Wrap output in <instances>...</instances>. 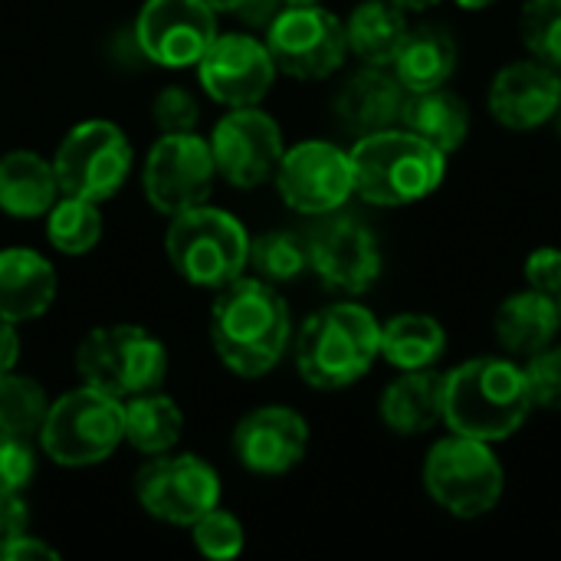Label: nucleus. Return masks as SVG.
Returning a JSON list of instances; mask_svg holds the SVG:
<instances>
[{
	"label": "nucleus",
	"mask_w": 561,
	"mask_h": 561,
	"mask_svg": "<svg viewBox=\"0 0 561 561\" xmlns=\"http://www.w3.org/2000/svg\"><path fill=\"white\" fill-rule=\"evenodd\" d=\"M46 237L66 256H82L102 240V214L95 201L59 194L46 210Z\"/></svg>",
	"instance_id": "obj_30"
},
{
	"label": "nucleus",
	"mask_w": 561,
	"mask_h": 561,
	"mask_svg": "<svg viewBox=\"0 0 561 561\" xmlns=\"http://www.w3.org/2000/svg\"><path fill=\"white\" fill-rule=\"evenodd\" d=\"M263 43L276 62V72L306 82L339 72L348 56L345 23L319 3L283 7L266 26Z\"/></svg>",
	"instance_id": "obj_10"
},
{
	"label": "nucleus",
	"mask_w": 561,
	"mask_h": 561,
	"mask_svg": "<svg viewBox=\"0 0 561 561\" xmlns=\"http://www.w3.org/2000/svg\"><path fill=\"white\" fill-rule=\"evenodd\" d=\"M273 178H276L279 197L296 214H306V217L335 214L355 194L348 151L319 138L299 141L289 151H283Z\"/></svg>",
	"instance_id": "obj_13"
},
{
	"label": "nucleus",
	"mask_w": 561,
	"mask_h": 561,
	"mask_svg": "<svg viewBox=\"0 0 561 561\" xmlns=\"http://www.w3.org/2000/svg\"><path fill=\"white\" fill-rule=\"evenodd\" d=\"M401 125L431 141L434 148H440L444 154H454L457 148H463L470 135V105L447 85L408 92Z\"/></svg>",
	"instance_id": "obj_25"
},
{
	"label": "nucleus",
	"mask_w": 561,
	"mask_h": 561,
	"mask_svg": "<svg viewBox=\"0 0 561 561\" xmlns=\"http://www.w3.org/2000/svg\"><path fill=\"white\" fill-rule=\"evenodd\" d=\"M46 411H49L46 391L33 378L13 375V371L0 378V431L3 434L23 437V440L39 437Z\"/></svg>",
	"instance_id": "obj_32"
},
{
	"label": "nucleus",
	"mask_w": 561,
	"mask_h": 561,
	"mask_svg": "<svg viewBox=\"0 0 561 561\" xmlns=\"http://www.w3.org/2000/svg\"><path fill=\"white\" fill-rule=\"evenodd\" d=\"M447 352V332L434 316L401 312L381 325V358L401 371L434 368Z\"/></svg>",
	"instance_id": "obj_28"
},
{
	"label": "nucleus",
	"mask_w": 561,
	"mask_h": 561,
	"mask_svg": "<svg viewBox=\"0 0 561 561\" xmlns=\"http://www.w3.org/2000/svg\"><path fill=\"white\" fill-rule=\"evenodd\" d=\"M164 247L178 276L204 289H220L233 283L237 276H243L250 260L247 227L233 214L210 204L174 214Z\"/></svg>",
	"instance_id": "obj_5"
},
{
	"label": "nucleus",
	"mask_w": 561,
	"mask_h": 561,
	"mask_svg": "<svg viewBox=\"0 0 561 561\" xmlns=\"http://www.w3.org/2000/svg\"><path fill=\"white\" fill-rule=\"evenodd\" d=\"M76 371L85 385L128 401L141 391L161 388L168 352L164 342L141 325H102L79 342Z\"/></svg>",
	"instance_id": "obj_8"
},
{
	"label": "nucleus",
	"mask_w": 561,
	"mask_h": 561,
	"mask_svg": "<svg viewBox=\"0 0 561 561\" xmlns=\"http://www.w3.org/2000/svg\"><path fill=\"white\" fill-rule=\"evenodd\" d=\"M561 329L559 299L526 289L496 309V339L510 358H533L536 352L549 348Z\"/></svg>",
	"instance_id": "obj_23"
},
{
	"label": "nucleus",
	"mask_w": 561,
	"mask_h": 561,
	"mask_svg": "<svg viewBox=\"0 0 561 561\" xmlns=\"http://www.w3.org/2000/svg\"><path fill=\"white\" fill-rule=\"evenodd\" d=\"M56 302V270L26 247L0 250V319L20 325L39 319Z\"/></svg>",
	"instance_id": "obj_21"
},
{
	"label": "nucleus",
	"mask_w": 561,
	"mask_h": 561,
	"mask_svg": "<svg viewBox=\"0 0 561 561\" xmlns=\"http://www.w3.org/2000/svg\"><path fill=\"white\" fill-rule=\"evenodd\" d=\"M204 3L217 13H237L243 7V0H204Z\"/></svg>",
	"instance_id": "obj_44"
},
{
	"label": "nucleus",
	"mask_w": 561,
	"mask_h": 561,
	"mask_svg": "<svg viewBox=\"0 0 561 561\" xmlns=\"http://www.w3.org/2000/svg\"><path fill=\"white\" fill-rule=\"evenodd\" d=\"M0 559L7 561H56L59 559V552L53 549V546H46L43 539H36V536H30V533H23V536H16L3 552H0Z\"/></svg>",
	"instance_id": "obj_40"
},
{
	"label": "nucleus",
	"mask_w": 561,
	"mask_h": 561,
	"mask_svg": "<svg viewBox=\"0 0 561 561\" xmlns=\"http://www.w3.org/2000/svg\"><path fill=\"white\" fill-rule=\"evenodd\" d=\"M26 526H30L26 503H23L20 496L0 493V552H3L16 536H23Z\"/></svg>",
	"instance_id": "obj_39"
},
{
	"label": "nucleus",
	"mask_w": 561,
	"mask_h": 561,
	"mask_svg": "<svg viewBox=\"0 0 561 561\" xmlns=\"http://www.w3.org/2000/svg\"><path fill=\"white\" fill-rule=\"evenodd\" d=\"M53 171L59 181V194L108 201L122 191L131 171V141L115 122L92 118L76 125L56 148Z\"/></svg>",
	"instance_id": "obj_9"
},
{
	"label": "nucleus",
	"mask_w": 561,
	"mask_h": 561,
	"mask_svg": "<svg viewBox=\"0 0 561 561\" xmlns=\"http://www.w3.org/2000/svg\"><path fill=\"white\" fill-rule=\"evenodd\" d=\"M348 158L355 194L378 207L417 204L431 197L447 174V154L404 125L358 135Z\"/></svg>",
	"instance_id": "obj_3"
},
{
	"label": "nucleus",
	"mask_w": 561,
	"mask_h": 561,
	"mask_svg": "<svg viewBox=\"0 0 561 561\" xmlns=\"http://www.w3.org/2000/svg\"><path fill=\"white\" fill-rule=\"evenodd\" d=\"M283 7H286L283 0H243V7L237 10V16L247 20L250 26H263L266 30Z\"/></svg>",
	"instance_id": "obj_41"
},
{
	"label": "nucleus",
	"mask_w": 561,
	"mask_h": 561,
	"mask_svg": "<svg viewBox=\"0 0 561 561\" xmlns=\"http://www.w3.org/2000/svg\"><path fill=\"white\" fill-rule=\"evenodd\" d=\"M503 463L493 447L477 437L450 434L427 450L424 490L454 519H480L503 500Z\"/></svg>",
	"instance_id": "obj_7"
},
{
	"label": "nucleus",
	"mask_w": 561,
	"mask_h": 561,
	"mask_svg": "<svg viewBox=\"0 0 561 561\" xmlns=\"http://www.w3.org/2000/svg\"><path fill=\"white\" fill-rule=\"evenodd\" d=\"M559 108L561 72L539 59L503 66L490 85V112L513 131H533L552 122Z\"/></svg>",
	"instance_id": "obj_19"
},
{
	"label": "nucleus",
	"mask_w": 561,
	"mask_h": 561,
	"mask_svg": "<svg viewBox=\"0 0 561 561\" xmlns=\"http://www.w3.org/2000/svg\"><path fill=\"white\" fill-rule=\"evenodd\" d=\"M141 510L168 526H194L220 503L217 470L194 454H158L135 477Z\"/></svg>",
	"instance_id": "obj_11"
},
{
	"label": "nucleus",
	"mask_w": 561,
	"mask_h": 561,
	"mask_svg": "<svg viewBox=\"0 0 561 561\" xmlns=\"http://www.w3.org/2000/svg\"><path fill=\"white\" fill-rule=\"evenodd\" d=\"M217 164L210 154V141L194 131L161 135L145 161L141 184L145 197L158 214H181L197 204H207L214 191Z\"/></svg>",
	"instance_id": "obj_12"
},
{
	"label": "nucleus",
	"mask_w": 561,
	"mask_h": 561,
	"mask_svg": "<svg viewBox=\"0 0 561 561\" xmlns=\"http://www.w3.org/2000/svg\"><path fill=\"white\" fill-rule=\"evenodd\" d=\"M559 309H561V296H559Z\"/></svg>",
	"instance_id": "obj_48"
},
{
	"label": "nucleus",
	"mask_w": 561,
	"mask_h": 561,
	"mask_svg": "<svg viewBox=\"0 0 561 561\" xmlns=\"http://www.w3.org/2000/svg\"><path fill=\"white\" fill-rule=\"evenodd\" d=\"M253 273L266 283H293L309 270V243L299 233L289 230H270L263 237L250 240V260Z\"/></svg>",
	"instance_id": "obj_31"
},
{
	"label": "nucleus",
	"mask_w": 561,
	"mask_h": 561,
	"mask_svg": "<svg viewBox=\"0 0 561 561\" xmlns=\"http://www.w3.org/2000/svg\"><path fill=\"white\" fill-rule=\"evenodd\" d=\"M197 79L207 95L227 108L260 105L276 79V62L263 39L250 33H217L197 59Z\"/></svg>",
	"instance_id": "obj_17"
},
{
	"label": "nucleus",
	"mask_w": 561,
	"mask_h": 561,
	"mask_svg": "<svg viewBox=\"0 0 561 561\" xmlns=\"http://www.w3.org/2000/svg\"><path fill=\"white\" fill-rule=\"evenodd\" d=\"M151 112H154V125H158L164 135L194 131V125H197V118H201V108H197L194 95H191L184 85H168L164 92H158Z\"/></svg>",
	"instance_id": "obj_37"
},
{
	"label": "nucleus",
	"mask_w": 561,
	"mask_h": 561,
	"mask_svg": "<svg viewBox=\"0 0 561 561\" xmlns=\"http://www.w3.org/2000/svg\"><path fill=\"white\" fill-rule=\"evenodd\" d=\"M457 69V43L444 26H414L408 30L401 49L391 59V72L408 92H424L447 85Z\"/></svg>",
	"instance_id": "obj_26"
},
{
	"label": "nucleus",
	"mask_w": 561,
	"mask_h": 561,
	"mask_svg": "<svg viewBox=\"0 0 561 561\" xmlns=\"http://www.w3.org/2000/svg\"><path fill=\"white\" fill-rule=\"evenodd\" d=\"M381 421L401 437H417L444 424V375L417 368L394 378L381 394Z\"/></svg>",
	"instance_id": "obj_22"
},
{
	"label": "nucleus",
	"mask_w": 561,
	"mask_h": 561,
	"mask_svg": "<svg viewBox=\"0 0 561 561\" xmlns=\"http://www.w3.org/2000/svg\"><path fill=\"white\" fill-rule=\"evenodd\" d=\"M381 358V325L358 302H332L296 335V368L306 385L339 391L362 381Z\"/></svg>",
	"instance_id": "obj_4"
},
{
	"label": "nucleus",
	"mask_w": 561,
	"mask_h": 561,
	"mask_svg": "<svg viewBox=\"0 0 561 561\" xmlns=\"http://www.w3.org/2000/svg\"><path fill=\"white\" fill-rule=\"evenodd\" d=\"M286 145L273 115L256 105L230 108L210 131V154L217 174L233 187H260L279 168Z\"/></svg>",
	"instance_id": "obj_15"
},
{
	"label": "nucleus",
	"mask_w": 561,
	"mask_h": 561,
	"mask_svg": "<svg viewBox=\"0 0 561 561\" xmlns=\"http://www.w3.org/2000/svg\"><path fill=\"white\" fill-rule=\"evenodd\" d=\"M194 546L207 559H237L243 552V526L233 513L214 506L194 526Z\"/></svg>",
	"instance_id": "obj_34"
},
{
	"label": "nucleus",
	"mask_w": 561,
	"mask_h": 561,
	"mask_svg": "<svg viewBox=\"0 0 561 561\" xmlns=\"http://www.w3.org/2000/svg\"><path fill=\"white\" fill-rule=\"evenodd\" d=\"M286 7H296V3H319V0H283Z\"/></svg>",
	"instance_id": "obj_46"
},
{
	"label": "nucleus",
	"mask_w": 561,
	"mask_h": 561,
	"mask_svg": "<svg viewBox=\"0 0 561 561\" xmlns=\"http://www.w3.org/2000/svg\"><path fill=\"white\" fill-rule=\"evenodd\" d=\"M16 358H20V339H16V329H13V322L0 319V378L13 371Z\"/></svg>",
	"instance_id": "obj_42"
},
{
	"label": "nucleus",
	"mask_w": 561,
	"mask_h": 561,
	"mask_svg": "<svg viewBox=\"0 0 561 561\" xmlns=\"http://www.w3.org/2000/svg\"><path fill=\"white\" fill-rule=\"evenodd\" d=\"M519 33L533 59L561 72V0H529Z\"/></svg>",
	"instance_id": "obj_33"
},
{
	"label": "nucleus",
	"mask_w": 561,
	"mask_h": 561,
	"mask_svg": "<svg viewBox=\"0 0 561 561\" xmlns=\"http://www.w3.org/2000/svg\"><path fill=\"white\" fill-rule=\"evenodd\" d=\"M552 122H556V131H559V138H561V108L556 112V118H552Z\"/></svg>",
	"instance_id": "obj_47"
},
{
	"label": "nucleus",
	"mask_w": 561,
	"mask_h": 561,
	"mask_svg": "<svg viewBox=\"0 0 561 561\" xmlns=\"http://www.w3.org/2000/svg\"><path fill=\"white\" fill-rule=\"evenodd\" d=\"M533 408L526 368L513 358H473L444 375V424L450 434L496 444L513 437Z\"/></svg>",
	"instance_id": "obj_2"
},
{
	"label": "nucleus",
	"mask_w": 561,
	"mask_h": 561,
	"mask_svg": "<svg viewBox=\"0 0 561 561\" xmlns=\"http://www.w3.org/2000/svg\"><path fill=\"white\" fill-rule=\"evenodd\" d=\"M526 283L536 293H546L552 299L561 296V250L556 247H539L526 260Z\"/></svg>",
	"instance_id": "obj_38"
},
{
	"label": "nucleus",
	"mask_w": 561,
	"mask_h": 561,
	"mask_svg": "<svg viewBox=\"0 0 561 561\" xmlns=\"http://www.w3.org/2000/svg\"><path fill=\"white\" fill-rule=\"evenodd\" d=\"M184 431V414L174 404V398L154 391H141L125 401V440L148 457L171 454L181 440Z\"/></svg>",
	"instance_id": "obj_29"
},
{
	"label": "nucleus",
	"mask_w": 561,
	"mask_h": 561,
	"mask_svg": "<svg viewBox=\"0 0 561 561\" xmlns=\"http://www.w3.org/2000/svg\"><path fill=\"white\" fill-rule=\"evenodd\" d=\"M463 10H483V7H490V3H496V0H457Z\"/></svg>",
	"instance_id": "obj_45"
},
{
	"label": "nucleus",
	"mask_w": 561,
	"mask_h": 561,
	"mask_svg": "<svg viewBox=\"0 0 561 561\" xmlns=\"http://www.w3.org/2000/svg\"><path fill=\"white\" fill-rule=\"evenodd\" d=\"M141 59L187 69L217 39V10L204 0H145L131 30Z\"/></svg>",
	"instance_id": "obj_14"
},
{
	"label": "nucleus",
	"mask_w": 561,
	"mask_h": 561,
	"mask_svg": "<svg viewBox=\"0 0 561 561\" xmlns=\"http://www.w3.org/2000/svg\"><path fill=\"white\" fill-rule=\"evenodd\" d=\"M33 473H36L33 444L0 431V493L20 496L30 486Z\"/></svg>",
	"instance_id": "obj_36"
},
{
	"label": "nucleus",
	"mask_w": 561,
	"mask_h": 561,
	"mask_svg": "<svg viewBox=\"0 0 561 561\" xmlns=\"http://www.w3.org/2000/svg\"><path fill=\"white\" fill-rule=\"evenodd\" d=\"M59 197L53 161L36 151H10L0 158V210L20 220L46 217Z\"/></svg>",
	"instance_id": "obj_24"
},
{
	"label": "nucleus",
	"mask_w": 561,
	"mask_h": 561,
	"mask_svg": "<svg viewBox=\"0 0 561 561\" xmlns=\"http://www.w3.org/2000/svg\"><path fill=\"white\" fill-rule=\"evenodd\" d=\"M293 332L289 306L273 283L237 276L217 289L210 309V339L220 362L240 378H260L279 365Z\"/></svg>",
	"instance_id": "obj_1"
},
{
	"label": "nucleus",
	"mask_w": 561,
	"mask_h": 561,
	"mask_svg": "<svg viewBox=\"0 0 561 561\" xmlns=\"http://www.w3.org/2000/svg\"><path fill=\"white\" fill-rule=\"evenodd\" d=\"M408 16L391 0H365L345 20L348 53H355L368 66H391L394 53L408 36Z\"/></svg>",
	"instance_id": "obj_27"
},
{
	"label": "nucleus",
	"mask_w": 561,
	"mask_h": 561,
	"mask_svg": "<svg viewBox=\"0 0 561 561\" xmlns=\"http://www.w3.org/2000/svg\"><path fill=\"white\" fill-rule=\"evenodd\" d=\"M309 450V424L283 404L250 411L233 431L237 460L260 477H279L302 463Z\"/></svg>",
	"instance_id": "obj_18"
},
{
	"label": "nucleus",
	"mask_w": 561,
	"mask_h": 561,
	"mask_svg": "<svg viewBox=\"0 0 561 561\" xmlns=\"http://www.w3.org/2000/svg\"><path fill=\"white\" fill-rule=\"evenodd\" d=\"M526 381L533 391V404L546 411H561V348H542L526 358Z\"/></svg>",
	"instance_id": "obj_35"
},
{
	"label": "nucleus",
	"mask_w": 561,
	"mask_h": 561,
	"mask_svg": "<svg viewBox=\"0 0 561 561\" xmlns=\"http://www.w3.org/2000/svg\"><path fill=\"white\" fill-rule=\"evenodd\" d=\"M408 89L388 66H368L345 79L335 95V112L342 125L355 135H371L391 125H401Z\"/></svg>",
	"instance_id": "obj_20"
},
{
	"label": "nucleus",
	"mask_w": 561,
	"mask_h": 561,
	"mask_svg": "<svg viewBox=\"0 0 561 561\" xmlns=\"http://www.w3.org/2000/svg\"><path fill=\"white\" fill-rule=\"evenodd\" d=\"M394 7H401L404 13L411 10V13H421V10H427V7H434V3H440V0H391Z\"/></svg>",
	"instance_id": "obj_43"
},
{
	"label": "nucleus",
	"mask_w": 561,
	"mask_h": 561,
	"mask_svg": "<svg viewBox=\"0 0 561 561\" xmlns=\"http://www.w3.org/2000/svg\"><path fill=\"white\" fill-rule=\"evenodd\" d=\"M125 440V401L82 385L56 398L39 427L43 454L59 467H95Z\"/></svg>",
	"instance_id": "obj_6"
},
{
	"label": "nucleus",
	"mask_w": 561,
	"mask_h": 561,
	"mask_svg": "<svg viewBox=\"0 0 561 561\" xmlns=\"http://www.w3.org/2000/svg\"><path fill=\"white\" fill-rule=\"evenodd\" d=\"M309 237V270L319 283L339 296H362L381 276V250L375 233L345 214H325Z\"/></svg>",
	"instance_id": "obj_16"
}]
</instances>
